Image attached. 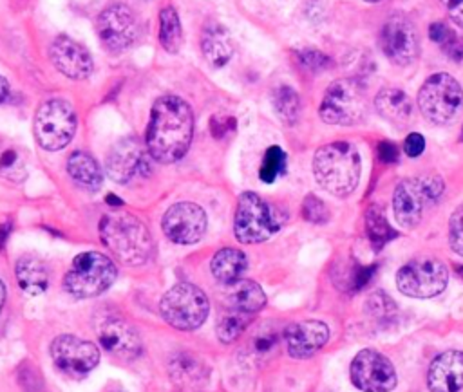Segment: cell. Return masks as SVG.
Here are the masks:
<instances>
[{"label": "cell", "instance_id": "10", "mask_svg": "<svg viewBox=\"0 0 463 392\" xmlns=\"http://www.w3.org/2000/svg\"><path fill=\"white\" fill-rule=\"evenodd\" d=\"M76 132V114L63 99L43 101L34 114L36 143L49 152L61 150Z\"/></svg>", "mask_w": 463, "mask_h": 392}, {"label": "cell", "instance_id": "39", "mask_svg": "<svg viewBox=\"0 0 463 392\" xmlns=\"http://www.w3.org/2000/svg\"><path fill=\"white\" fill-rule=\"evenodd\" d=\"M302 217L313 224H324L329 219V210L317 195H307L302 202Z\"/></svg>", "mask_w": 463, "mask_h": 392}, {"label": "cell", "instance_id": "48", "mask_svg": "<svg viewBox=\"0 0 463 392\" xmlns=\"http://www.w3.org/2000/svg\"><path fill=\"white\" fill-rule=\"evenodd\" d=\"M9 229H11V224H9V222H2V224H0V249H2L4 244L7 242Z\"/></svg>", "mask_w": 463, "mask_h": 392}, {"label": "cell", "instance_id": "25", "mask_svg": "<svg viewBox=\"0 0 463 392\" xmlns=\"http://www.w3.org/2000/svg\"><path fill=\"white\" fill-rule=\"evenodd\" d=\"M16 282L27 294H40L47 289L49 273L45 264L34 255H22L14 267Z\"/></svg>", "mask_w": 463, "mask_h": 392}, {"label": "cell", "instance_id": "26", "mask_svg": "<svg viewBox=\"0 0 463 392\" xmlns=\"http://www.w3.org/2000/svg\"><path fill=\"white\" fill-rule=\"evenodd\" d=\"M246 266H248L246 255L235 247L219 249L210 262L213 278L226 285L239 280L242 276V273L246 271Z\"/></svg>", "mask_w": 463, "mask_h": 392}, {"label": "cell", "instance_id": "24", "mask_svg": "<svg viewBox=\"0 0 463 392\" xmlns=\"http://www.w3.org/2000/svg\"><path fill=\"white\" fill-rule=\"evenodd\" d=\"M224 300L230 309H237V311L253 314L264 307L266 294L257 282L239 278V280L228 284Z\"/></svg>", "mask_w": 463, "mask_h": 392}, {"label": "cell", "instance_id": "5", "mask_svg": "<svg viewBox=\"0 0 463 392\" xmlns=\"http://www.w3.org/2000/svg\"><path fill=\"white\" fill-rule=\"evenodd\" d=\"M369 112V98L365 87L354 78H340L333 81L320 103L318 114L327 125H356Z\"/></svg>", "mask_w": 463, "mask_h": 392}, {"label": "cell", "instance_id": "35", "mask_svg": "<svg viewBox=\"0 0 463 392\" xmlns=\"http://www.w3.org/2000/svg\"><path fill=\"white\" fill-rule=\"evenodd\" d=\"M286 172V154L280 146H269L259 168V177L262 182H273L279 175Z\"/></svg>", "mask_w": 463, "mask_h": 392}, {"label": "cell", "instance_id": "17", "mask_svg": "<svg viewBox=\"0 0 463 392\" xmlns=\"http://www.w3.org/2000/svg\"><path fill=\"white\" fill-rule=\"evenodd\" d=\"M161 228L175 244H195L206 231V213L195 202H175L165 211Z\"/></svg>", "mask_w": 463, "mask_h": 392}, {"label": "cell", "instance_id": "20", "mask_svg": "<svg viewBox=\"0 0 463 392\" xmlns=\"http://www.w3.org/2000/svg\"><path fill=\"white\" fill-rule=\"evenodd\" d=\"M51 60L54 67L71 79L89 78L94 69L89 51L65 34H60L51 43Z\"/></svg>", "mask_w": 463, "mask_h": 392}, {"label": "cell", "instance_id": "49", "mask_svg": "<svg viewBox=\"0 0 463 392\" xmlns=\"http://www.w3.org/2000/svg\"><path fill=\"white\" fill-rule=\"evenodd\" d=\"M7 96H9V83L4 76H0V103L5 101Z\"/></svg>", "mask_w": 463, "mask_h": 392}, {"label": "cell", "instance_id": "27", "mask_svg": "<svg viewBox=\"0 0 463 392\" xmlns=\"http://www.w3.org/2000/svg\"><path fill=\"white\" fill-rule=\"evenodd\" d=\"M27 175V155L25 150L11 141L9 137L0 135V179L20 182Z\"/></svg>", "mask_w": 463, "mask_h": 392}, {"label": "cell", "instance_id": "44", "mask_svg": "<svg viewBox=\"0 0 463 392\" xmlns=\"http://www.w3.org/2000/svg\"><path fill=\"white\" fill-rule=\"evenodd\" d=\"M454 34V31L449 27V25H445L443 22H436V23H430V27H429V38L434 42V43H438L439 47H443L447 42H449V38Z\"/></svg>", "mask_w": 463, "mask_h": 392}, {"label": "cell", "instance_id": "38", "mask_svg": "<svg viewBox=\"0 0 463 392\" xmlns=\"http://www.w3.org/2000/svg\"><path fill=\"white\" fill-rule=\"evenodd\" d=\"M449 246L456 255L463 257V202L449 219Z\"/></svg>", "mask_w": 463, "mask_h": 392}, {"label": "cell", "instance_id": "36", "mask_svg": "<svg viewBox=\"0 0 463 392\" xmlns=\"http://www.w3.org/2000/svg\"><path fill=\"white\" fill-rule=\"evenodd\" d=\"M367 313L378 323H391L396 318V305L383 291H376L367 298Z\"/></svg>", "mask_w": 463, "mask_h": 392}, {"label": "cell", "instance_id": "1", "mask_svg": "<svg viewBox=\"0 0 463 392\" xmlns=\"http://www.w3.org/2000/svg\"><path fill=\"white\" fill-rule=\"evenodd\" d=\"M194 116L184 99L163 96L150 110L146 128V150L159 163L179 161L192 141Z\"/></svg>", "mask_w": 463, "mask_h": 392}, {"label": "cell", "instance_id": "7", "mask_svg": "<svg viewBox=\"0 0 463 392\" xmlns=\"http://www.w3.org/2000/svg\"><path fill=\"white\" fill-rule=\"evenodd\" d=\"M114 262L98 251L78 255L63 276V287L76 298H92L105 293L116 280Z\"/></svg>", "mask_w": 463, "mask_h": 392}, {"label": "cell", "instance_id": "4", "mask_svg": "<svg viewBox=\"0 0 463 392\" xmlns=\"http://www.w3.org/2000/svg\"><path fill=\"white\" fill-rule=\"evenodd\" d=\"M418 107L429 123L450 125L463 112V89L450 74L436 72L423 81Z\"/></svg>", "mask_w": 463, "mask_h": 392}, {"label": "cell", "instance_id": "6", "mask_svg": "<svg viewBox=\"0 0 463 392\" xmlns=\"http://www.w3.org/2000/svg\"><path fill=\"white\" fill-rule=\"evenodd\" d=\"M282 226L279 211L253 191H244L237 199L233 235L242 244L268 240Z\"/></svg>", "mask_w": 463, "mask_h": 392}, {"label": "cell", "instance_id": "51", "mask_svg": "<svg viewBox=\"0 0 463 392\" xmlns=\"http://www.w3.org/2000/svg\"><path fill=\"white\" fill-rule=\"evenodd\" d=\"M4 302H5V287H4V282L0 280V313L4 309Z\"/></svg>", "mask_w": 463, "mask_h": 392}, {"label": "cell", "instance_id": "46", "mask_svg": "<svg viewBox=\"0 0 463 392\" xmlns=\"http://www.w3.org/2000/svg\"><path fill=\"white\" fill-rule=\"evenodd\" d=\"M443 9L449 13L450 20L463 27V0H439Z\"/></svg>", "mask_w": 463, "mask_h": 392}, {"label": "cell", "instance_id": "16", "mask_svg": "<svg viewBox=\"0 0 463 392\" xmlns=\"http://www.w3.org/2000/svg\"><path fill=\"white\" fill-rule=\"evenodd\" d=\"M51 356L56 367L69 376H85L99 361V349L83 338L61 334L51 343Z\"/></svg>", "mask_w": 463, "mask_h": 392}, {"label": "cell", "instance_id": "13", "mask_svg": "<svg viewBox=\"0 0 463 392\" xmlns=\"http://www.w3.org/2000/svg\"><path fill=\"white\" fill-rule=\"evenodd\" d=\"M96 29L99 42L110 52L127 51L139 33L136 14L125 4H112L105 7L98 16Z\"/></svg>", "mask_w": 463, "mask_h": 392}, {"label": "cell", "instance_id": "47", "mask_svg": "<svg viewBox=\"0 0 463 392\" xmlns=\"http://www.w3.org/2000/svg\"><path fill=\"white\" fill-rule=\"evenodd\" d=\"M378 157L382 163L385 164H391V163H396L398 159V148L392 141H382L378 145Z\"/></svg>", "mask_w": 463, "mask_h": 392}, {"label": "cell", "instance_id": "31", "mask_svg": "<svg viewBox=\"0 0 463 392\" xmlns=\"http://www.w3.org/2000/svg\"><path fill=\"white\" fill-rule=\"evenodd\" d=\"M251 313L228 309L217 318L215 323V334L221 343H233L251 323Z\"/></svg>", "mask_w": 463, "mask_h": 392}, {"label": "cell", "instance_id": "19", "mask_svg": "<svg viewBox=\"0 0 463 392\" xmlns=\"http://www.w3.org/2000/svg\"><path fill=\"white\" fill-rule=\"evenodd\" d=\"M329 340V327L320 320H302L291 323L284 331L288 354L295 359H304L318 352Z\"/></svg>", "mask_w": 463, "mask_h": 392}, {"label": "cell", "instance_id": "22", "mask_svg": "<svg viewBox=\"0 0 463 392\" xmlns=\"http://www.w3.org/2000/svg\"><path fill=\"white\" fill-rule=\"evenodd\" d=\"M201 51L206 61L219 69L226 65L233 54V42L228 29L221 23H208L201 34Z\"/></svg>", "mask_w": 463, "mask_h": 392}, {"label": "cell", "instance_id": "55", "mask_svg": "<svg viewBox=\"0 0 463 392\" xmlns=\"http://www.w3.org/2000/svg\"><path fill=\"white\" fill-rule=\"evenodd\" d=\"M461 141H463V130H461Z\"/></svg>", "mask_w": 463, "mask_h": 392}, {"label": "cell", "instance_id": "50", "mask_svg": "<svg viewBox=\"0 0 463 392\" xmlns=\"http://www.w3.org/2000/svg\"><path fill=\"white\" fill-rule=\"evenodd\" d=\"M105 201H107V204H110V206H121V204H123V201H121L119 197H116L114 193H109V195L105 197Z\"/></svg>", "mask_w": 463, "mask_h": 392}, {"label": "cell", "instance_id": "54", "mask_svg": "<svg viewBox=\"0 0 463 392\" xmlns=\"http://www.w3.org/2000/svg\"><path fill=\"white\" fill-rule=\"evenodd\" d=\"M109 392H121V390H109Z\"/></svg>", "mask_w": 463, "mask_h": 392}, {"label": "cell", "instance_id": "40", "mask_svg": "<svg viewBox=\"0 0 463 392\" xmlns=\"http://www.w3.org/2000/svg\"><path fill=\"white\" fill-rule=\"evenodd\" d=\"M297 56H298V61L304 67L311 69V70H322V69H327L331 65V60L326 54H322L318 51H313V49L300 51Z\"/></svg>", "mask_w": 463, "mask_h": 392}, {"label": "cell", "instance_id": "41", "mask_svg": "<svg viewBox=\"0 0 463 392\" xmlns=\"http://www.w3.org/2000/svg\"><path fill=\"white\" fill-rule=\"evenodd\" d=\"M376 267L374 266H354L351 271V284L349 291H360L362 287L367 285V282L373 278Z\"/></svg>", "mask_w": 463, "mask_h": 392}, {"label": "cell", "instance_id": "2", "mask_svg": "<svg viewBox=\"0 0 463 392\" xmlns=\"http://www.w3.org/2000/svg\"><path fill=\"white\" fill-rule=\"evenodd\" d=\"M315 181L327 193L345 197L354 191L362 173V159L354 145L333 141L320 146L313 155Z\"/></svg>", "mask_w": 463, "mask_h": 392}, {"label": "cell", "instance_id": "37", "mask_svg": "<svg viewBox=\"0 0 463 392\" xmlns=\"http://www.w3.org/2000/svg\"><path fill=\"white\" fill-rule=\"evenodd\" d=\"M16 381L24 392H42L43 390V378H42L40 370L27 359L18 365Z\"/></svg>", "mask_w": 463, "mask_h": 392}, {"label": "cell", "instance_id": "14", "mask_svg": "<svg viewBox=\"0 0 463 392\" xmlns=\"http://www.w3.org/2000/svg\"><path fill=\"white\" fill-rule=\"evenodd\" d=\"M380 47L400 67L416 61L420 56V40L414 23L405 14H392L380 31Z\"/></svg>", "mask_w": 463, "mask_h": 392}, {"label": "cell", "instance_id": "43", "mask_svg": "<svg viewBox=\"0 0 463 392\" xmlns=\"http://www.w3.org/2000/svg\"><path fill=\"white\" fill-rule=\"evenodd\" d=\"M425 150V137L418 132H411L407 137H405V143H403V152L409 155V157H418L421 155Z\"/></svg>", "mask_w": 463, "mask_h": 392}, {"label": "cell", "instance_id": "33", "mask_svg": "<svg viewBox=\"0 0 463 392\" xmlns=\"http://www.w3.org/2000/svg\"><path fill=\"white\" fill-rule=\"evenodd\" d=\"M273 107L284 123L293 125L300 114V98L291 87L280 85L273 92Z\"/></svg>", "mask_w": 463, "mask_h": 392}, {"label": "cell", "instance_id": "45", "mask_svg": "<svg viewBox=\"0 0 463 392\" xmlns=\"http://www.w3.org/2000/svg\"><path fill=\"white\" fill-rule=\"evenodd\" d=\"M443 49V52L449 56V58H452V60H456V61H459V60H463V36H458L456 33L449 38V42L441 47Z\"/></svg>", "mask_w": 463, "mask_h": 392}, {"label": "cell", "instance_id": "3", "mask_svg": "<svg viewBox=\"0 0 463 392\" xmlns=\"http://www.w3.org/2000/svg\"><path fill=\"white\" fill-rule=\"evenodd\" d=\"M99 237L125 266H139L152 255V237L145 224L130 213H107L99 220Z\"/></svg>", "mask_w": 463, "mask_h": 392}, {"label": "cell", "instance_id": "8", "mask_svg": "<svg viewBox=\"0 0 463 392\" xmlns=\"http://www.w3.org/2000/svg\"><path fill=\"white\" fill-rule=\"evenodd\" d=\"M443 191V181L438 175L407 177L398 182L392 193V213L402 228H416L427 208L438 201Z\"/></svg>", "mask_w": 463, "mask_h": 392}, {"label": "cell", "instance_id": "12", "mask_svg": "<svg viewBox=\"0 0 463 392\" xmlns=\"http://www.w3.org/2000/svg\"><path fill=\"white\" fill-rule=\"evenodd\" d=\"M349 378L362 392H391L396 387L394 365L373 349H364L353 358Z\"/></svg>", "mask_w": 463, "mask_h": 392}, {"label": "cell", "instance_id": "28", "mask_svg": "<svg viewBox=\"0 0 463 392\" xmlns=\"http://www.w3.org/2000/svg\"><path fill=\"white\" fill-rule=\"evenodd\" d=\"M168 370L172 379L181 387H197L206 379V367L203 359L192 352L175 354L168 363Z\"/></svg>", "mask_w": 463, "mask_h": 392}, {"label": "cell", "instance_id": "21", "mask_svg": "<svg viewBox=\"0 0 463 392\" xmlns=\"http://www.w3.org/2000/svg\"><path fill=\"white\" fill-rule=\"evenodd\" d=\"M430 392H459L463 388V350H445L436 356L427 372Z\"/></svg>", "mask_w": 463, "mask_h": 392}, {"label": "cell", "instance_id": "18", "mask_svg": "<svg viewBox=\"0 0 463 392\" xmlns=\"http://www.w3.org/2000/svg\"><path fill=\"white\" fill-rule=\"evenodd\" d=\"M99 345L118 359H134L141 352L137 331L121 316H107L98 329Z\"/></svg>", "mask_w": 463, "mask_h": 392}, {"label": "cell", "instance_id": "11", "mask_svg": "<svg viewBox=\"0 0 463 392\" xmlns=\"http://www.w3.org/2000/svg\"><path fill=\"white\" fill-rule=\"evenodd\" d=\"M449 269L434 257H416L396 273L398 289L411 298H432L447 287Z\"/></svg>", "mask_w": 463, "mask_h": 392}, {"label": "cell", "instance_id": "30", "mask_svg": "<svg viewBox=\"0 0 463 392\" xmlns=\"http://www.w3.org/2000/svg\"><path fill=\"white\" fill-rule=\"evenodd\" d=\"M365 231L376 251L382 249L391 238L396 237V231L387 222L385 211L380 204H373L365 211Z\"/></svg>", "mask_w": 463, "mask_h": 392}, {"label": "cell", "instance_id": "42", "mask_svg": "<svg viewBox=\"0 0 463 392\" xmlns=\"http://www.w3.org/2000/svg\"><path fill=\"white\" fill-rule=\"evenodd\" d=\"M232 130H235V119L232 116H219L217 114L210 119V132L213 134V137L221 139Z\"/></svg>", "mask_w": 463, "mask_h": 392}, {"label": "cell", "instance_id": "9", "mask_svg": "<svg viewBox=\"0 0 463 392\" xmlns=\"http://www.w3.org/2000/svg\"><path fill=\"white\" fill-rule=\"evenodd\" d=\"M161 316L166 323L181 331L201 327L208 316L210 303L206 294L194 284L181 282L172 285L159 302Z\"/></svg>", "mask_w": 463, "mask_h": 392}, {"label": "cell", "instance_id": "52", "mask_svg": "<svg viewBox=\"0 0 463 392\" xmlns=\"http://www.w3.org/2000/svg\"><path fill=\"white\" fill-rule=\"evenodd\" d=\"M458 273H459V276H461V280H463V267H459V269H458Z\"/></svg>", "mask_w": 463, "mask_h": 392}, {"label": "cell", "instance_id": "15", "mask_svg": "<svg viewBox=\"0 0 463 392\" xmlns=\"http://www.w3.org/2000/svg\"><path fill=\"white\" fill-rule=\"evenodd\" d=\"M152 155L134 135L119 139L107 155V173L116 182H130L148 175Z\"/></svg>", "mask_w": 463, "mask_h": 392}, {"label": "cell", "instance_id": "32", "mask_svg": "<svg viewBox=\"0 0 463 392\" xmlns=\"http://www.w3.org/2000/svg\"><path fill=\"white\" fill-rule=\"evenodd\" d=\"M183 40V31H181V22L174 7H165L161 9L159 14V42L161 47L168 52H177L181 47Z\"/></svg>", "mask_w": 463, "mask_h": 392}, {"label": "cell", "instance_id": "23", "mask_svg": "<svg viewBox=\"0 0 463 392\" xmlns=\"http://www.w3.org/2000/svg\"><path fill=\"white\" fill-rule=\"evenodd\" d=\"M374 107L378 114L392 125L405 126L412 119V101L396 87H383L374 98Z\"/></svg>", "mask_w": 463, "mask_h": 392}, {"label": "cell", "instance_id": "53", "mask_svg": "<svg viewBox=\"0 0 463 392\" xmlns=\"http://www.w3.org/2000/svg\"><path fill=\"white\" fill-rule=\"evenodd\" d=\"M365 2H380V0H365Z\"/></svg>", "mask_w": 463, "mask_h": 392}, {"label": "cell", "instance_id": "34", "mask_svg": "<svg viewBox=\"0 0 463 392\" xmlns=\"http://www.w3.org/2000/svg\"><path fill=\"white\" fill-rule=\"evenodd\" d=\"M279 340H280L279 331H277L273 325L264 323V325H259V327L251 332V336H250V340H248V347H250V352H251L253 356H257V358H266V356H269V354L277 349Z\"/></svg>", "mask_w": 463, "mask_h": 392}, {"label": "cell", "instance_id": "29", "mask_svg": "<svg viewBox=\"0 0 463 392\" xmlns=\"http://www.w3.org/2000/svg\"><path fill=\"white\" fill-rule=\"evenodd\" d=\"M67 172L72 177V181L89 190V191H96L101 186L103 181V173L99 164L85 152H74L69 159H67Z\"/></svg>", "mask_w": 463, "mask_h": 392}]
</instances>
